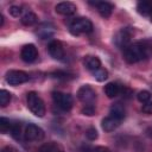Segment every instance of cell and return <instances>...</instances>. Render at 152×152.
<instances>
[{"mask_svg": "<svg viewBox=\"0 0 152 152\" xmlns=\"http://www.w3.org/2000/svg\"><path fill=\"white\" fill-rule=\"evenodd\" d=\"M52 100H53V103L62 110L68 112L72 107V96L70 94L62 93V91H53Z\"/></svg>", "mask_w": 152, "mask_h": 152, "instance_id": "4", "label": "cell"}, {"mask_svg": "<svg viewBox=\"0 0 152 152\" xmlns=\"http://www.w3.org/2000/svg\"><path fill=\"white\" fill-rule=\"evenodd\" d=\"M83 64H84V66H86L88 70H90L91 72L101 68V61H100V58L96 57V56H93V55L86 56V57L83 58Z\"/></svg>", "mask_w": 152, "mask_h": 152, "instance_id": "14", "label": "cell"}, {"mask_svg": "<svg viewBox=\"0 0 152 152\" xmlns=\"http://www.w3.org/2000/svg\"><path fill=\"white\" fill-rule=\"evenodd\" d=\"M5 78L10 86H19L30 80L28 75L21 70H10V71H7Z\"/></svg>", "mask_w": 152, "mask_h": 152, "instance_id": "6", "label": "cell"}, {"mask_svg": "<svg viewBox=\"0 0 152 152\" xmlns=\"http://www.w3.org/2000/svg\"><path fill=\"white\" fill-rule=\"evenodd\" d=\"M8 12H10V14H11L12 17H14V18H19V17L21 15V12H23V10H21L19 6H15V5H13V6H11V7H10Z\"/></svg>", "mask_w": 152, "mask_h": 152, "instance_id": "27", "label": "cell"}, {"mask_svg": "<svg viewBox=\"0 0 152 152\" xmlns=\"http://www.w3.org/2000/svg\"><path fill=\"white\" fill-rule=\"evenodd\" d=\"M12 122L7 119V118H0V132L2 133V134H5V133H7V132H10L11 131V128H12Z\"/></svg>", "mask_w": 152, "mask_h": 152, "instance_id": "20", "label": "cell"}, {"mask_svg": "<svg viewBox=\"0 0 152 152\" xmlns=\"http://www.w3.org/2000/svg\"><path fill=\"white\" fill-rule=\"evenodd\" d=\"M51 76L53 78H58V80H63V81H66V80H72L74 78V75L70 74V72H65V71H55L51 74Z\"/></svg>", "mask_w": 152, "mask_h": 152, "instance_id": "22", "label": "cell"}, {"mask_svg": "<svg viewBox=\"0 0 152 152\" xmlns=\"http://www.w3.org/2000/svg\"><path fill=\"white\" fill-rule=\"evenodd\" d=\"M141 110H142V113H145V114H152V102H147V103H144V106H142V108H141Z\"/></svg>", "mask_w": 152, "mask_h": 152, "instance_id": "29", "label": "cell"}, {"mask_svg": "<svg viewBox=\"0 0 152 152\" xmlns=\"http://www.w3.org/2000/svg\"><path fill=\"white\" fill-rule=\"evenodd\" d=\"M56 152H63V151H62V150H57Z\"/></svg>", "mask_w": 152, "mask_h": 152, "instance_id": "33", "label": "cell"}, {"mask_svg": "<svg viewBox=\"0 0 152 152\" xmlns=\"http://www.w3.org/2000/svg\"><path fill=\"white\" fill-rule=\"evenodd\" d=\"M137 99H138V101H139L140 103H142V104H144V103L150 102L151 94H150V91H147V90H141V91H139V93H138Z\"/></svg>", "mask_w": 152, "mask_h": 152, "instance_id": "24", "label": "cell"}, {"mask_svg": "<svg viewBox=\"0 0 152 152\" xmlns=\"http://www.w3.org/2000/svg\"><path fill=\"white\" fill-rule=\"evenodd\" d=\"M11 97L12 96H11V93L10 91H7L5 89H1L0 90V106L1 107H6L10 103Z\"/></svg>", "mask_w": 152, "mask_h": 152, "instance_id": "21", "label": "cell"}, {"mask_svg": "<svg viewBox=\"0 0 152 152\" xmlns=\"http://www.w3.org/2000/svg\"><path fill=\"white\" fill-rule=\"evenodd\" d=\"M86 137L89 139V140H96L97 139V131L95 129V127H89L87 131H86Z\"/></svg>", "mask_w": 152, "mask_h": 152, "instance_id": "26", "label": "cell"}, {"mask_svg": "<svg viewBox=\"0 0 152 152\" xmlns=\"http://www.w3.org/2000/svg\"><path fill=\"white\" fill-rule=\"evenodd\" d=\"M120 86L116 82H109L104 86V94L107 95V97L109 99H114L120 94Z\"/></svg>", "mask_w": 152, "mask_h": 152, "instance_id": "15", "label": "cell"}, {"mask_svg": "<svg viewBox=\"0 0 152 152\" xmlns=\"http://www.w3.org/2000/svg\"><path fill=\"white\" fill-rule=\"evenodd\" d=\"M4 26V15L0 13V27Z\"/></svg>", "mask_w": 152, "mask_h": 152, "instance_id": "32", "label": "cell"}, {"mask_svg": "<svg viewBox=\"0 0 152 152\" xmlns=\"http://www.w3.org/2000/svg\"><path fill=\"white\" fill-rule=\"evenodd\" d=\"M150 18H151V21H152V13L150 14Z\"/></svg>", "mask_w": 152, "mask_h": 152, "instance_id": "34", "label": "cell"}, {"mask_svg": "<svg viewBox=\"0 0 152 152\" xmlns=\"http://www.w3.org/2000/svg\"><path fill=\"white\" fill-rule=\"evenodd\" d=\"M20 57L26 63H32L38 57V50L33 44H26L20 51Z\"/></svg>", "mask_w": 152, "mask_h": 152, "instance_id": "9", "label": "cell"}, {"mask_svg": "<svg viewBox=\"0 0 152 152\" xmlns=\"http://www.w3.org/2000/svg\"><path fill=\"white\" fill-rule=\"evenodd\" d=\"M1 152H13V150H12V147L6 146V147H4V148L1 150Z\"/></svg>", "mask_w": 152, "mask_h": 152, "instance_id": "31", "label": "cell"}, {"mask_svg": "<svg viewBox=\"0 0 152 152\" xmlns=\"http://www.w3.org/2000/svg\"><path fill=\"white\" fill-rule=\"evenodd\" d=\"M37 20H38L37 15H36L33 12H31V11L26 12L25 14H23V15H21V19H20L21 24L25 25V26H31V25L36 24Z\"/></svg>", "mask_w": 152, "mask_h": 152, "instance_id": "18", "label": "cell"}, {"mask_svg": "<svg viewBox=\"0 0 152 152\" xmlns=\"http://www.w3.org/2000/svg\"><path fill=\"white\" fill-rule=\"evenodd\" d=\"M26 101H27V107L28 109L38 118L44 116L45 114V104L43 100L38 96L36 91H30L26 95Z\"/></svg>", "mask_w": 152, "mask_h": 152, "instance_id": "3", "label": "cell"}, {"mask_svg": "<svg viewBox=\"0 0 152 152\" xmlns=\"http://www.w3.org/2000/svg\"><path fill=\"white\" fill-rule=\"evenodd\" d=\"M137 11L141 15H150L152 13V1H139L137 4Z\"/></svg>", "mask_w": 152, "mask_h": 152, "instance_id": "17", "label": "cell"}, {"mask_svg": "<svg viewBox=\"0 0 152 152\" xmlns=\"http://www.w3.org/2000/svg\"><path fill=\"white\" fill-rule=\"evenodd\" d=\"M77 97L81 102L84 103V106L86 104H94V101L96 100V93L89 84H84L78 89Z\"/></svg>", "mask_w": 152, "mask_h": 152, "instance_id": "7", "label": "cell"}, {"mask_svg": "<svg viewBox=\"0 0 152 152\" xmlns=\"http://www.w3.org/2000/svg\"><path fill=\"white\" fill-rule=\"evenodd\" d=\"M109 114L122 121L126 116V109L121 103H114V104H112V107L109 109Z\"/></svg>", "mask_w": 152, "mask_h": 152, "instance_id": "16", "label": "cell"}, {"mask_svg": "<svg viewBox=\"0 0 152 152\" xmlns=\"http://www.w3.org/2000/svg\"><path fill=\"white\" fill-rule=\"evenodd\" d=\"M91 5H95L100 15L103 18H109L112 15L113 12V5L107 2V1H95V2H90Z\"/></svg>", "mask_w": 152, "mask_h": 152, "instance_id": "13", "label": "cell"}, {"mask_svg": "<svg viewBox=\"0 0 152 152\" xmlns=\"http://www.w3.org/2000/svg\"><path fill=\"white\" fill-rule=\"evenodd\" d=\"M121 124V120L109 115V116H106L104 119H102L101 121V127L104 132H113L114 129H116Z\"/></svg>", "mask_w": 152, "mask_h": 152, "instance_id": "12", "label": "cell"}, {"mask_svg": "<svg viewBox=\"0 0 152 152\" xmlns=\"http://www.w3.org/2000/svg\"><path fill=\"white\" fill-rule=\"evenodd\" d=\"M11 135L15 139V140H19L20 139V133H21V125L19 122H15L12 125V128L10 131Z\"/></svg>", "mask_w": 152, "mask_h": 152, "instance_id": "23", "label": "cell"}, {"mask_svg": "<svg viewBox=\"0 0 152 152\" xmlns=\"http://www.w3.org/2000/svg\"><path fill=\"white\" fill-rule=\"evenodd\" d=\"M69 31L74 36H80L84 33H90L93 31V23L88 18H76L69 24Z\"/></svg>", "mask_w": 152, "mask_h": 152, "instance_id": "2", "label": "cell"}, {"mask_svg": "<svg viewBox=\"0 0 152 152\" xmlns=\"http://www.w3.org/2000/svg\"><path fill=\"white\" fill-rule=\"evenodd\" d=\"M147 57V48L144 43L137 42L129 44L126 49H124V58L127 63H138L144 61Z\"/></svg>", "mask_w": 152, "mask_h": 152, "instance_id": "1", "label": "cell"}, {"mask_svg": "<svg viewBox=\"0 0 152 152\" xmlns=\"http://www.w3.org/2000/svg\"><path fill=\"white\" fill-rule=\"evenodd\" d=\"M58 150V146H56V144L53 142H49V144H45L40 147V151L39 152H56Z\"/></svg>", "mask_w": 152, "mask_h": 152, "instance_id": "25", "label": "cell"}, {"mask_svg": "<svg viewBox=\"0 0 152 152\" xmlns=\"http://www.w3.org/2000/svg\"><path fill=\"white\" fill-rule=\"evenodd\" d=\"M24 135H25V139L26 140H30V141H40L44 139V131L34 125V124H28L26 127H25V132H24Z\"/></svg>", "mask_w": 152, "mask_h": 152, "instance_id": "8", "label": "cell"}, {"mask_svg": "<svg viewBox=\"0 0 152 152\" xmlns=\"http://www.w3.org/2000/svg\"><path fill=\"white\" fill-rule=\"evenodd\" d=\"M132 30L129 27H124L121 30H119L115 36H114V44L119 48V49H126L128 45H129V42H131V38H132Z\"/></svg>", "mask_w": 152, "mask_h": 152, "instance_id": "5", "label": "cell"}, {"mask_svg": "<svg viewBox=\"0 0 152 152\" xmlns=\"http://www.w3.org/2000/svg\"><path fill=\"white\" fill-rule=\"evenodd\" d=\"M48 50H49V53L50 56L53 58V59H58V61H62L63 57H64V48L62 45V43L59 40H51L48 45Z\"/></svg>", "mask_w": 152, "mask_h": 152, "instance_id": "10", "label": "cell"}, {"mask_svg": "<svg viewBox=\"0 0 152 152\" xmlns=\"http://www.w3.org/2000/svg\"><path fill=\"white\" fill-rule=\"evenodd\" d=\"M55 10L58 14L68 17V15H72L76 12V6L70 1H62L56 5Z\"/></svg>", "mask_w": 152, "mask_h": 152, "instance_id": "11", "label": "cell"}, {"mask_svg": "<svg viewBox=\"0 0 152 152\" xmlns=\"http://www.w3.org/2000/svg\"><path fill=\"white\" fill-rule=\"evenodd\" d=\"M82 113L84 115H88V116H91L95 114V106L94 104H86L83 108H82Z\"/></svg>", "mask_w": 152, "mask_h": 152, "instance_id": "28", "label": "cell"}, {"mask_svg": "<svg viewBox=\"0 0 152 152\" xmlns=\"http://www.w3.org/2000/svg\"><path fill=\"white\" fill-rule=\"evenodd\" d=\"M93 76H94V78H95L96 81L103 82V81H106V80L108 78V71H107L104 68H100V69L93 71Z\"/></svg>", "mask_w": 152, "mask_h": 152, "instance_id": "19", "label": "cell"}, {"mask_svg": "<svg viewBox=\"0 0 152 152\" xmlns=\"http://www.w3.org/2000/svg\"><path fill=\"white\" fill-rule=\"evenodd\" d=\"M95 152H110L108 148H104V147H97L95 150Z\"/></svg>", "mask_w": 152, "mask_h": 152, "instance_id": "30", "label": "cell"}]
</instances>
